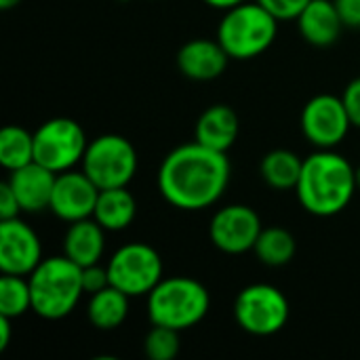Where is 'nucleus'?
<instances>
[{
	"instance_id": "2f4dec72",
	"label": "nucleus",
	"mask_w": 360,
	"mask_h": 360,
	"mask_svg": "<svg viewBox=\"0 0 360 360\" xmlns=\"http://www.w3.org/2000/svg\"><path fill=\"white\" fill-rule=\"evenodd\" d=\"M202 2L209 4L211 8L228 11V8H232V6H236V4H240V2H245V0H202Z\"/></svg>"
},
{
	"instance_id": "f03ea898",
	"label": "nucleus",
	"mask_w": 360,
	"mask_h": 360,
	"mask_svg": "<svg viewBox=\"0 0 360 360\" xmlns=\"http://www.w3.org/2000/svg\"><path fill=\"white\" fill-rule=\"evenodd\" d=\"M356 190V169L342 154L316 150L304 158L295 194L310 215L333 217L342 213L352 202Z\"/></svg>"
},
{
	"instance_id": "c85d7f7f",
	"label": "nucleus",
	"mask_w": 360,
	"mask_h": 360,
	"mask_svg": "<svg viewBox=\"0 0 360 360\" xmlns=\"http://www.w3.org/2000/svg\"><path fill=\"white\" fill-rule=\"evenodd\" d=\"M19 213H21V205L15 192L11 190V186L4 181L0 186V219H13V217H19Z\"/></svg>"
},
{
	"instance_id": "393cba45",
	"label": "nucleus",
	"mask_w": 360,
	"mask_h": 360,
	"mask_svg": "<svg viewBox=\"0 0 360 360\" xmlns=\"http://www.w3.org/2000/svg\"><path fill=\"white\" fill-rule=\"evenodd\" d=\"M143 352L150 360H173L179 354V331L152 325L143 340Z\"/></svg>"
},
{
	"instance_id": "a211bd4d",
	"label": "nucleus",
	"mask_w": 360,
	"mask_h": 360,
	"mask_svg": "<svg viewBox=\"0 0 360 360\" xmlns=\"http://www.w3.org/2000/svg\"><path fill=\"white\" fill-rule=\"evenodd\" d=\"M105 232L108 230L93 217L70 224L63 236V255L80 268L99 264L105 251Z\"/></svg>"
},
{
	"instance_id": "0eeeda50",
	"label": "nucleus",
	"mask_w": 360,
	"mask_h": 360,
	"mask_svg": "<svg viewBox=\"0 0 360 360\" xmlns=\"http://www.w3.org/2000/svg\"><path fill=\"white\" fill-rule=\"evenodd\" d=\"M291 306L274 285L255 283L245 287L234 302V319L243 331L257 338L276 335L289 323Z\"/></svg>"
},
{
	"instance_id": "f257e3e1",
	"label": "nucleus",
	"mask_w": 360,
	"mask_h": 360,
	"mask_svg": "<svg viewBox=\"0 0 360 360\" xmlns=\"http://www.w3.org/2000/svg\"><path fill=\"white\" fill-rule=\"evenodd\" d=\"M230 160L226 152L211 150L198 141L171 150L158 169V192L175 209L200 211L213 207L230 184Z\"/></svg>"
},
{
	"instance_id": "423d86ee",
	"label": "nucleus",
	"mask_w": 360,
	"mask_h": 360,
	"mask_svg": "<svg viewBox=\"0 0 360 360\" xmlns=\"http://www.w3.org/2000/svg\"><path fill=\"white\" fill-rule=\"evenodd\" d=\"M137 165L139 158L135 146L116 133H105L89 141L82 158V171L99 190L129 186L137 173Z\"/></svg>"
},
{
	"instance_id": "1a4fd4ad",
	"label": "nucleus",
	"mask_w": 360,
	"mask_h": 360,
	"mask_svg": "<svg viewBox=\"0 0 360 360\" xmlns=\"http://www.w3.org/2000/svg\"><path fill=\"white\" fill-rule=\"evenodd\" d=\"M110 285L129 297L150 295L162 281V259L156 249L146 243L122 245L108 262Z\"/></svg>"
},
{
	"instance_id": "c756f323",
	"label": "nucleus",
	"mask_w": 360,
	"mask_h": 360,
	"mask_svg": "<svg viewBox=\"0 0 360 360\" xmlns=\"http://www.w3.org/2000/svg\"><path fill=\"white\" fill-rule=\"evenodd\" d=\"M346 27H360V0H333Z\"/></svg>"
},
{
	"instance_id": "39448f33",
	"label": "nucleus",
	"mask_w": 360,
	"mask_h": 360,
	"mask_svg": "<svg viewBox=\"0 0 360 360\" xmlns=\"http://www.w3.org/2000/svg\"><path fill=\"white\" fill-rule=\"evenodd\" d=\"M278 19L259 2H240L228 11L217 25V40L230 59L247 61L266 53L276 40Z\"/></svg>"
},
{
	"instance_id": "7ed1b4c3",
	"label": "nucleus",
	"mask_w": 360,
	"mask_h": 360,
	"mask_svg": "<svg viewBox=\"0 0 360 360\" xmlns=\"http://www.w3.org/2000/svg\"><path fill=\"white\" fill-rule=\"evenodd\" d=\"M32 310L46 321H59L74 312L82 289V268L65 255L49 257L27 276Z\"/></svg>"
},
{
	"instance_id": "f3484780",
	"label": "nucleus",
	"mask_w": 360,
	"mask_h": 360,
	"mask_svg": "<svg viewBox=\"0 0 360 360\" xmlns=\"http://www.w3.org/2000/svg\"><path fill=\"white\" fill-rule=\"evenodd\" d=\"M238 131H240V120L234 108L226 103H215L198 116L194 127V141L211 150L228 152L236 143Z\"/></svg>"
},
{
	"instance_id": "412c9836",
	"label": "nucleus",
	"mask_w": 360,
	"mask_h": 360,
	"mask_svg": "<svg viewBox=\"0 0 360 360\" xmlns=\"http://www.w3.org/2000/svg\"><path fill=\"white\" fill-rule=\"evenodd\" d=\"M304 160L291 150H272L262 158V179L274 190H295Z\"/></svg>"
},
{
	"instance_id": "9b49d317",
	"label": "nucleus",
	"mask_w": 360,
	"mask_h": 360,
	"mask_svg": "<svg viewBox=\"0 0 360 360\" xmlns=\"http://www.w3.org/2000/svg\"><path fill=\"white\" fill-rule=\"evenodd\" d=\"M262 230V219L255 209L247 205H228L211 217L209 238L221 253L243 255L255 249Z\"/></svg>"
},
{
	"instance_id": "6e6552de",
	"label": "nucleus",
	"mask_w": 360,
	"mask_h": 360,
	"mask_svg": "<svg viewBox=\"0 0 360 360\" xmlns=\"http://www.w3.org/2000/svg\"><path fill=\"white\" fill-rule=\"evenodd\" d=\"M89 139L72 118H51L34 131V160L53 173H63L82 162Z\"/></svg>"
},
{
	"instance_id": "4468645a",
	"label": "nucleus",
	"mask_w": 360,
	"mask_h": 360,
	"mask_svg": "<svg viewBox=\"0 0 360 360\" xmlns=\"http://www.w3.org/2000/svg\"><path fill=\"white\" fill-rule=\"evenodd\" d=\"M230 55L224 51L219 40L209 38H194L186 42L177 53V68L179 72L198 82L219 78L228 68Z\"/></svg>"
},
{
	"instance_id": "ddd939ff",
	"label": "nucleus",
	"mask_w": 360,
	"mask_h": 360,
	"mask_svg": "<svg viewBox=\"0 0 360 360\" xmlns=\"http://www.w3.org/2000/svg\"><path fill=\"white\" fill-rule=\"evenodd\" d=\"M99 188L84 171H63L57 173L53 196H51V211L65 224H74L86 217H93L97 205Z\"/></svg>"
},
{
	"instance_id": "aec40b11",
	"label": "nucleus",
	"mask_w": 360,
	"mask_h": 360,
	"mask_svg": "<svg viewBox=\"0 0 360 360\" xmlns=\"http://www.w3.org/2000/svg\"><path fill=\"white\" fill-rule=\"evenodd\" d=\"M129 295L122 293L116 287H105L91 295L86 306V316L91 325L99 331H112L118 329L129 314Z\"/></svg>"
},
{
	"instance_id": "20e7f679",
	"label": "nucleus",
	"mask_w": 360,
	"mask_h": 360,
	"mask_svg": "<svg viewBox=\"0 0 360 360\" xmlns=\"http://www.w3.org/2000/svg\"><path fill=\"white\" fill-rule=\"evenodd\" d=\"M211 308L209 291L190 276L162 278L148 295V319L152 325L186 331L196 327Z\"/></svg>"
},
{
	"instance_id": "dca6fc26",
	"label": "nucleus",
	"mask_w": 360,
	"mask_h": 360,
	"mask_svg": "<svg viewBox=\"0 0 360 360\" xmlns=\"http://www.w3.org/2000/svg\"><path fill=\"white\" fill-rule=\"evenodd\" d=\"M295 21L304 40L321 49L335 44L346 27L333 0H310Z\"/></svg>"
},
{
	"instance_id": "6ab92c4d",
	"label": "nucleus",
	"mask_w": 360,
	"mask_h": 360,
	"mask_svg": "<svg viewBox=\"0 0 360 360\" xmlns=\"http://www.w3.org/2000/svg\"><path fill=\"white\" fill-rule=\"evenodd\" d=\"M135 217H137V200L127 190V186L99 190L93 219H97L108 232L127 230L135 221Z\"/></svg>"
},
{
	"instance_id": "f8f14e48",
	"label": "nucleus",
	"mask_w": 360,
	"mask_h": 360,
	"mask_svg": "<svg viewBox=\"0 0 360 360\" xmlns=\"http://www.w3.org/2000/svg\"><path fill=\"white\" fill-rule=\"evenodd\" d=\"M42 262L38 234L19 217L0 219V270L2 274L30 276Z\"/></svg>"
},
{
	"instance_id": "b1692460",
	"label": "nucleus",
	"mask_w": 360,
	"mask_h": 360,
	"mask_svg": "<svg viewBox=\"0 0 360 360\" xmlns=\"http://www.w3.org/2000/svg\"><path fill=\"white\" fill-rule=\"evenodd\" d=\"M32 310L30 281L17 274H2L0 278V314L8 319H19Z\"/></svg>"
},
{
	"instance_id": "72a5a7b5",
	"label": "nucleus",
	"mask_w": 360,
	"mask_h": 360,
	"mask_svg": "<svg viewBox=\"0 0 360 360\" xmlns=\"http://www.w3.org/2000/svg\"><path fill=\"white\" fill-rule=\"evenodd\" d=\"M356 188L360 190V165L356 167Z\"/></svg>"
},
{
	"instance_id": "473e14b6",
	"label": "nucleus",
	"mask_w": 360,
	"mask_h": 360,
	"mask_svg": "<svg viewBox=\"0 0 360 360\" xmlns=\"http://www.w3.org/2000/svg\"><path fill=\"white\" fill-rule=\"evenodd\" d=\"M19 2H21V0H0V8H2V11H11V8H15Z\"/></svg>"
},
{
	"instance_id": "bb28decb",
	"label": "nucleus",
	"mask_w": 360,
	"mask_h": 360,
	"mask_svg": "<svg viewBox=\"0 0 360 360\" xmlns=\"http://www.w3.org/2000/svg\"><path fill=\"white\" fill-rule=\"evenodd\" d=\"M110 287V274H108V266H99V264H91L82 268V289L84 293L93 295L101 289Z\"/></svg>"
},
{
	"instance_id": "a878e982",
	"label": "nucleus",
	"mask_w": 360,
	"mask_h": 360,
	"mask_svg": "<svg viewBox=\"0 0 360 360\" xmlns=\"http://www.w3.org/2000/svg\"><path fill=\"white\" fill-rule=\"evenodd\" d=\"M270 11L278 21H295L310 0H255Z\"/></svg>"
},
{
	"instance_id": "cd10ccee",
	"label": "nucleus",
	"mask_w": 360,
	"mask_h": 360,
	"mask_svg": "<svg viewBox=\"0 0 360 360\" xmlns=\"http://www.w3.org/2000/svg\"><path fill=\"white\" fill-rule=\"evenodd\" d=\"M342 101L348 110V116L352 120V127H359L360 129V78H354L352 82H348L344 95H342Z\"/></svg>"
},
{
	"instance_id": "4be33fe9",
	"label": "nucleus",
	"mask_w": 360,
	"mask_h": 360,
	"mask_svg": "<svg viewBox=\"0 0 360 360\" xmlns=\"http://www.w3.org/2000/svg\"><path fill=\"white\" fill-rule=\"evenodd\" d=\"M253 251L264 266L281 268V266H287L295 257L297 245H295V238L289 230L272 226V228L262 230Z\"/></svg>"
},
{
	"instance_id": "9d476101",
	"label": "nucleus",
	"mask_w": 360,
	"mask_h": 360,
	"mask_svg": "<svg viewBox=\"0 0 360 360\" xmlns=\"http://www.w3.org/2000/svg\"><path fill=\"white\" fill-rule=\"evenodd\" d=\"M352 120L342 97L331 93H321L312 97L302 110V133L316 150H333L340 146Z\"/></svg>"
},
{
	"instance_id": "7c9ffc66",
	"label": "nucleus",
	"mask_w": 360,
	"mask_h": 360,
	"mask_svg": "<svg viewBox=\"0 0 360 360\" xmlns=\"http://www.w3.org/2000/svg\"><path fill=\"white\" fill-rule=\"evenodd\" d=\"M11 323H13V319L0 314V350H6L8 344H11V331H13Z\"/></svg>"
},
{
	"instance_id": "5701e85b",
	"label": "nucleus",
	"mask_w": 360,
	"mask_h": 360,
	"mask_svg": "<svg viewBox=\"0 0 360 360\" xmlns=\"http://www.w3.org/2000/svg\"><path fill=\"white\" fill-rule=\"evenodd\" d=\"M34 162V135L23 127L8 124L0 131V165L11 173Z\"/></svg>"
},
{
	"instance_id": "2eb2a0df",
	"label": "nucleus",
	"mask_w": 360,
	"mask_h": 360,
	"mask_svg": "<svg viewBox=\"0 0 360 360\" xmlns=\"http://www.w3.org/2000/svg\"><path fill=\"white\" fill-rule=\"evenodd\" d=\"M57 173L42 167L40 162H30L17 171H11L6 184L15 192L21 211L25 213H42L51 207V196L55 188Z\"/></svg>"
}]
</instances>
